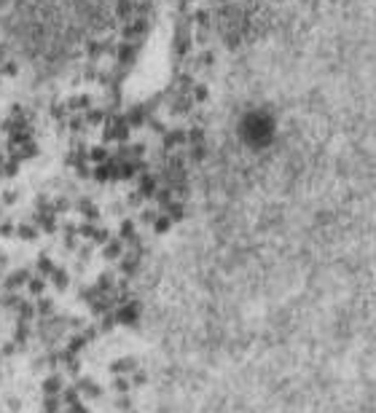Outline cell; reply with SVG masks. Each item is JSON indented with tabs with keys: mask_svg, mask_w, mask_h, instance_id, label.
<instances>
[{
	"mask_svg": "<svg viewBox=\"0 0 376 413\" xmlns=\"http://www.w3.org/2000/svg\"><path fill=\"white\" fill-rule=\"evenodd\" d=\"M237 134H239L245 148L263 151V148H269L274 143V137H277V115L263 105L247 107L237 121Z\"/></svg>",
	"mask_w": 376,
	"mask_h": 413,
	"instance_id": "1",
	"label": "cell"
}]
</instances>
